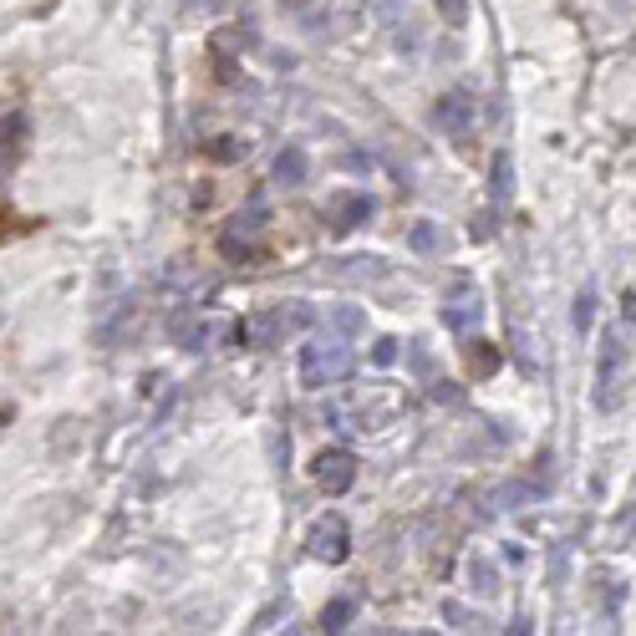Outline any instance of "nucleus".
Masks as SVG:
<instances>
[{
  "label": "nucleus",
  "mask_w": 636,
  "mask_h": 636,
  "mask_svg": "<svg viewBox=\"0 0 636 636\" xmlns=\"http://www.w3.org/2000/svg\"><path fill=\"white\" fill-rule=\"evenodd\" d=\"M321 484H326V489H346V484H352V464H346L341 453L321 458Z\"/></svg>",
  "instance_id": "obj_1"
},
{
  "label": "nucleus",
  "mask_w": 636,
  "mask_h": 636,
  "mask_svg": "<svg viewBox=\"0 0 636 636\" xmlns=\"http://www.w3.org/2000/svg\"><path fill=\"white\" fill-rule=\"evenodd\" d=\"M316 550H321V555H331V560L341 555V525H336V519H331L326 530H316Z\"/></svg>",
  "instance_id": "obj_2"
},
{
  "label": "nucleus",
  "mask_w": 636,
  "mask_h": 636,
  "mask_svg": "<svg viewBox=\"0 0 636 636\" xmlns=\"http://www.w3.org/2000/svg\"><path fill=\"white\" fill-rule=\"evenodd\" d=\"M21 133H26V118H21V112H11V118L0 123V143H6V148H21Z\"/></svg>",
  "instance_id": "obj_3"
},
{
  "label": "nucleus",
  "mask_w": 636,
  "mask_h": 636,
  "mask_svg": "<svg viewBox=\"0 0 636 636\" xmlns=\"http://www.w3.org/2000/svg\"><path fill=\"white\" fill-rule=\"evenodd\" d=\"M280 179H291V184L301 179V158H296V153H291V158H280Z\"/></svg>",
  "instance_id": "obj_4"
}]
</instances>
